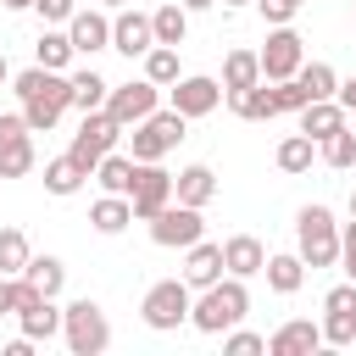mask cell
<instances>
[{"label":"cell","mask_w":356,"mask_h":356,"mask_svg":"<svg viewBox=\"0 0 356 356\" xmlns=\"http://www.w3.org/2000/svg\"><path fill=\"white\" fill-rule=\"evenodd\" d=\"M245 312H250V289H245V278H217L211 289H200V300L189 306V328L195 334H228L234 323H245Z\"/></svg>","instance_id":"obj_1"},{"label":"cell","mask_w":356,"mask_h":356,"mask_svg":"<svg viewBox=\"0 0 356 356\" xmlns=\"http://www.w3.org/2000/svg\"><path fill=\"white\" fill-rule=\"evenodd\" d=\"M295 250H300V261L312 273L339 261V222H334L328 206H300V217H295Z\"/></svg>","instance_id":"obj_2"},{"label":"cell","mask_w":356,"mask_h":356,"mask_svg":"<svg viewBox=\"0 0 356 356\" xmlns=\"http://www.w3.org/2000/svg\"><path fill=\"white\" fill-rule=\"evenodd\" d=\"M61 339H67L72 356H100V350L111 345V323H106L100 300H89V295L67 300V306H61Z\"/></svg>","instance_id":"obj_3"},{"label":"cell","mask_w":356,"mask_h":356,"mask_svg":"<svg viewBox=\"0 0 356 356\" xmlns=\"http://www.w3.org/2000/svg\"><path fill=\"white\" fill-rule=\"evenodd\" d=\"M184 128H189V117H184V111H172V106L161 111V106H156L145 122H134V134H128V156H134V161H161V156H172V150H178Z\"/></svg>","instance_id":"obj_4"},{"label":"cell","mask_w":356,"mask_h":356,"mask_svg":"<svg viewBox=\"0 0 356 356\" xmlns=\"http://www.w3.org/2000/svg\"><path fill=\"white\" fill-rule=\"evenodd\" d=\"M189 306H195V289H189L184 278H161V284H150V289H145L139 317H145V328L172 334V328H184V323H189Z\"/></svg>","instance_id":"obj_5"},{"label":"cell","mask_w":356,"mask_h":356,"mask_svg":"<svg viewBox=\"0 0 356 356\" xmlns=\"http://www.w3.org/2000/svg\"><path fill=\"white\" fill-rule=\"evenodd\" d=\"M122 134H128V128H122L106 106H100V111H83V122H78V134H72L67 156H72V161H83V167L95 172V167H100V156H111Z\"/></svg>","instance_id":"obj_6"},{"label":"cell","mask_w":356,"mask_h":356,"mask_svg":"<svg viewBox=\"0 0 356 356\" xmlns=\"http://www.w3.org/2000/svg\"><path fill=\"white\" fill-rule=\"evenodd\" d=\"M150 239L161 250H189L195 239H206V222H200V206H184V200H167L156 217H150Z\"/></svg>","instance_id":"obj_7"},{"label":"cell","mask_w":356,"mask_h":356,"mask_svg":"<svg viewBox=\"0 0 356 356\" xmlns=\"http://www.w3.org/2000/svg\"><path fill=\"white\" fill-rule=\"evenodd\" d=\"M22 278V273H17ZM17 328L39 345V339H56L61 334V306H56V295H44V289H33L28 278H22V295H17Z\"/></svg>","instance_id":"obj_8"},{"label":"cell","mask_w":356,"mask_h":356,"mask_svg":"<svg viewBox=\"0 0 356 356\" xmlns=\"http://www.w3.org/2000/svg\"><path fill=\"white\" fill-rule=\"evenodd\" d=\"M33 128L22 111H6L0 117V178H28L33 172Z\"/></svg>","instance_id":"obj_9"},{"label":"cell","mask_w":356,"mask_h":356,"mask_svg":"<svg viewBox=\"0 0 356 356\" xmlns=\"http://www.w3.org/2000/svg\"><path fill=\"white\" fill-rule=\"evenodd\" d=\"M256 56H261V78H267V83H278V78H295V72H300V61H306V39L284 22V28H273V33H267V44H261Z\"/></svg>","instance_id":"obj_10"},{"label":"cell","mask_w":356,"mask_h":356,"mask_svg":"<svg viewBox=\"0 0 356 356\" xmlns=\"http://www.w3.org/2000/svg\"><path fill=\"white\" fill-rule=\"evenodd\" d=\"M167 95H172V111H184V117L195 122V117H211V111L222 106V95H228V89H222V78H206V72H184V78L167 89Z\"/></svg>","instance_id":"obj_11"},{"label":"cell","mask_w":356,"mask_h":356,"mask_svg":"<svg viewBox=\"0 0 356 356\" xmlns=\"http://www.w3.org/2000/svg\"><path fill=\"white\" fill-rule=\"evenodd\" d=\"M156 100H161V83H150V78H128V83H111L106 111H111L122 128H134V122H145V117L156 111Z\"/></svg>","instance_id":"obj_12"},{"label":"cell","mask_w":356,"mask_h":356,"mask_svg":"<svg viewBox=\"0 0 356 356\" xmlns=\"http://www.w3.org/2000/svg\"><path fill=\"white\" fill-rule=\"evenodd\" d=\"M134 222H150L167 200H172V172L161 161H139V178H134Z\"/></svg>","instance_id":"obj_13"},{"label":"cell","mask_w":356,"mask_h":356,"mask_svg":"<svg viewBox=\"0 0 356 356\" xmlns=\"http://www.w3.org/2000/svg\"><path fill=\"white\" fill-rule=\"evenodd\" d=\"M150 44H156L150 17H145V11H134V6H122V11L111 17V50H117V56H128V61H134V56L145 61V50H150Z\"/></svg>","instance_id":"obj_14"},{"label":"cell","mask_w":356,"mask_h":356,"mask_svg":"<svg viewBox=\"0 0 356 356\" xmlns=\"http://www.w3.org/2000/svg\"><path fill=\"white\" fill-rule=\"evenodd\" d=\"M317 345H323V323L312 317H289L284 328L267 334V356H312Z\"/></svg>","instance_id":"obj_15"},{"label":"cell","mask_w":356,"mask_h":356,"mask_svg":"<svg viewBox=\"0 0 356 356\" xmlns=\"http://www.w3.org/2000/svg\"><path fill=\"white\" fill-rule=\"evenodd\" d=\"M67 39H72V50L78 56H95V50H111V17H106V6L95 11H72V22H67Z\"/></svg>","instance_id":"obj_16"},{"label":"cell","mask_w":356,"mask_h":356,"mask_svg":"<svg viewBox=\"0 0 356 356\" xmlns=\"http://www.w3.org/2000/svg\"><path fill=\"white\" fill-rule=\"evenodd\" d=\"M222 273H228V267H222V245L195 239V245L184 250V284H189V289H211Z\"/></svg>","instance_id":"obj_17"},{"label":"cell","mask_w":356,"mask_h":356,"mask_svg":"<svg viewBox=\"0 0 356 356\" xmlns=\"http://www.w3.org/2000/svg\"><path fill=\"white\" fill-rule=\"evenodd\" d=\"M172 200H184V206H200V211H206V206L217 200V172H211L206 161H189V167L172 178Z\"/></svg>","instance_id":"obj_18"},{"label":"cell","mask_w":356,"mask_h":356,"mask_svg":"<svg viewBox=\"0 0 356 356\" xmlns=\"http://www.w3.org/2000/svg\"><path fill=\"white\" fill-rule=\"evenodd\" d=\"M222 267H228L234 278H256V273L267 267V245H261L256 234H234V239H222Z\"/></svg>","instance_id":"obj_19"},{"label":"cell","mask_w":356,"mask_h":356,"mask_svg":"<svg viewBox=\"0 0 356 356\" xmlns=\"http://www.w3.org/2000/svg\"><path fill=\"white\" fill-rule=\"evenodd\" d=\"M345 117H350V111L339 106V95H334V100H306V106H300V134H312V139L323 145L328 134L345 128Z\"/></svg>","instance_id":"obj_20"},{"label":"cell","mask_w":356,"mask_h":356,"mask_svg":"<svg viewBox=\"0 0 356 356\" xmlns=\"http://www.w3.org/2000/svg\"><path fill=\"white\" fill-rule=\"evenodd\" d=\"M134 178H139V161H134V156H122V150L100 156V167H95L100 195H134Z\"/></svg>","instance_id":"obj_21"},{"label":"cell","mask_w":356,"mask_h":356,"mask_svg":"<svg viewBox=\"0 0 356 356\" xmlns=\"http://www.w3.org/2000/svg\"><path fill=\"white\" fill-rule=\"evenodd\" d=\"M83 178H95L83 161H72V156H50L44 161V189L56 195V200H67V195H78L83 189Z\"/></svg>","instance_id":"obj_22"},{"label":"cell","mask_w":356,"mask_h":356,"mask_svg":"<svg viewBox=\"0 0 356 356\" xmlns=\"http://www.w3.org/2000/svg\"><path fill=\"white\" fill-rule=\"evenodd\" d=\"M228 106H234V117H245V122H267V117H278V106H273V83H267V78L250 83V89H234Z\"/></svg>","instance_id":"obj_23"},{"label":"cell","mask_w":356,"mask_h":356,"mask_svg":"<svg viewBox=\"0 0 356 356\" xmlns=\"http://www.w3.org/2000/svg\"><path fill=\"white\" fill-rule=\"evenodd\" d=\"M134 222V200L128 195H100L95 206H89V228L95 234H122Z\"/></svg>","instance_id":"obj_24"},{"label":"cell","mask_w":356,"mask_h":356,"mask_svg":"<svg viewBox=\"0 0 356 356\" xmlns=\"http://www.w3.org/2000/svg\"><path fill=\"white\" fill-rule=\"evenodd\" d=\"M267 289L273 295H295L300 284H306V261H300V250H284V256H267Z\"/></svg>","instance_id":"obj_25"},{"label":"cell","mask_w":356,"mask_h":356,"mask_svg":"<svg viewBox=\"0 0 356 356\" xmlns=\"http://www.w3.org/2000/svg\"><path fill=\"white\" fill-rule=\"evenodd\" d=\"M72 39H67V28H39V44H33V61L39 67H56V72H72Z\"/></svg>","instance_id":"obj_26"},{"label":"cell","mask_w":356,"mask_h":356,"mask_svg":"<svg viewBox=\"0 0 356 356\" xmlns=\"http://www.w3.org/2000/svg\"><path fill=\"white\" fill-rule=\"evenodd\" d=\"M278 172H289V178H300V172H312V161H317V139L312 134H289V139H278Z\"/></svg>","instance_id":"obj_27"},{"label":"cell","mask_w":356,"mask_h":356,"mask_svg":"<svg viewBox=\"0 0 356 356\" xmlns=\"http://www.w3.org/2000/svg\"><path fill=\"white\" fill-rule=\"evenodd\" d=\"M250 83H261V56H256V50H228V61H222V89L234 95V89H250Z\"/></svg>","instance_id":"obj_28"},{"label":"cell","mask_w":356,"mask_h":356,"mask_svg":"<svg viewBox=\"0 0 356 356\" xmlns=\"http://www.w3.org/2000/svg\"><path fill=\"white\" fill-rule=\"evenodd\" d=\"M67 78H72V106H78V111H100V106H106L111 83H106L95 67H78V72H67Z\"/></svg>","instance_id":"obj_29"},{"label":"cell","mask_w":356,"mask_h":356,"mask_svg":"<svg viewBox=\"0 0 356 356\" xmlns=\"http://www.w3.org/2000/svg\"><path fill=\"white\" fill-rule=\"evenodd\" d=\"M150 28H156V44H184V33H189V11L172 0V6H156L150 11Z\"/></svg>","instance_id":"obj_30"},{"label":"cell","mask_w":356,"mask_h":356,"mask_svg":"<svg viewBox=\"0 0 356 356\" xmlns=\"http://www.w3.org/2000/svg\"><path fill=\"white\" fill-rule=\"evenodd\" d=\"M145 78L150 83H161V89H172L184 72H178V44H150L145 50Z\"/></svg>","instance_id":"obj_31"},{"label":"cell","mask_w":356,"mask_h":356,"mask_svg":"<svg viewBox=\"0 0 356 356\" xmlns=\"http://www.w3.org/2000/svg\"><path fill=\"white\" fill-rule=\"evenodd\" d=\"M22 278H28L33 289H44V295H61V284H67V267H61V256H28Z\"/></svg>","instance_id":"obj_32"},{"label":"cell","mask_w":356,"mask_h":356,"mask_svg":"<svg viewBox=\"0 0 356 356\" xmlns=\"http://www.w3.org/2000/svg\"><path fill=\"white\" fill-rule=\"evenodd\" d=\"M300 83H306V95L312 100H334L339 95V72L328 67V61H300V72H295Z\"/></svg>","instance_id":"obj_33"},{"label":"cell","mask_w":356,"mask_h":356,"mask_svg":"<svg viewBox=\"0 0 356 356\" xmlns=\"http://www.w3.org/2000/svg\"><path fill=\"white\" fill-rule=\"evenodd\" d=\"M317 156L334 167V172H345V167H356V134L350 128H339V134H328L323 145H317Z\"/></svg>","instance_id":"obj_34"},{"label":"cell","mask_w":356,"mask_h":356,"mask_svg":"<svg viewBox=\"0 0 356 356\" xmlns=\"http://www.w3.org/2000/svg\"><path fill=\"white\" fill-rule=\"evenodd\" d=\"M28 256H33V250H28V234H22V228H0V273L17 278V273L28 267Z\"/></svg>","instance_id":"obj_35"},{"label":"cell","mask_w":356,"mask_h":356,"mask_svg":"<svg viewBox=\"0 0 356 356\" xmlns=\"http://www.w3.org/2000/svg\"><path fill=\"white\" fill-rule=\"evenodd\" d=\"M323 345H334V350L356 345V312H323Z\"/></svg>","instance_id":"obj_36"},{"label":"cell","mask_w":356,"mask_h":356,"mask_svg":"<svg viewBox=\"0 0 356 356\" xmlns=\"http://www.w3.org/2000/svg\"><path fill=\"white\" fill-rule=\"evenodd\" d=\"M61 111H67V106H61V100H44V95H39V100H22V117H28L33 134H50V128L61 122Z\"/></svg>","instance_id":"obj_37"},{"label":"cell","mask_w":356,"mask_h":356,"mask_svg":"<svg viewBox=\"0 0 356 356\" xmlns=\"http://www.w3.org/2000/svg\"><path fill=\"white\" fill-rule=\"evenodd\" d=\"M306 100H312V95H306V83H300V78H278V83H273V106H278V117H284V111H295V117H300V106H306Z\"/></svg>","instance_id":"obj_38"},{"label":"cell","mask_w":356,"mask_h":356,"mask_svg":"<svg viewBox=\"0 0 356 356\" xmlns=\"http://www.w3.org/2000/svg\"><path fill=\"white\" fill-rule=\"evenodd\" d=\"M222 350H228V356H261V350H267V334H250V328L234 323L228 339H222Z\"/></svg>","instance_id":"obj_39"},{"label":"cell","mask_w":356,"mask_h":356,"mask_svg":"<svg viewBox=\"0 0 356 356\" xmlns=\"http://www.w3.org/2000/svg\"><path fill=\"white\" fill-rule=\"evenodd\" d=\"M33 11H39V22H44V28H61V22H72L78 0H33Z\"/></svg>","instance_id":"obj_40"},{"label":"cell","mask_w":356,"mask_h":356,"mask_svg":"<svg viewBox=\"0 0 356 356\" xmlns=\"http://www.w3.org/2000/svg\"><path fill=\"white\" fill-rule=\"evenodd\" d=\"M306 0H256V11L267 17V28H284V22H295V11H300Z\"/></svg>","instance_id":"obj_41"},{"label":"cell","mask_w":356,"mask_h":356,"mask_svg":"<svg viewBox=\"0 0 356 356\" xmlns=\"http://www.w3.org/2000/svg\"><path fill=\"white\" fill-rule=\"evenodd\" d=\"M339 261H345V278H356V217L339 222Z\"/></svg>","instance_id":"obj_42"},{"label":"cell","mask_w":356,"mask_h":356,"mask_svg":"<svg viewBox=\"0 0 356 356\" xmlns=\"http://www.w3.org/2000/svg\"><path fill=\"white\" fill-rule=\"evenodd\" d=\"M17 295H22V278L0 273V317H17Z\"/></svg>","instance_id":"obj_43"},{"label":"cell","mask_w":356,"mask_h":356,"mask_svg":"<svg viewBox=\"0 0 356 356\" xmlns=\"http://www.w3.org/2000/svg\"><path fill=\"white\" fill-rule=\"evenodd\" d=\"M339 106H345V111H356V78H345V83H339Z\"/></svg>","instance_id":"obj_44"},{"label":"cell","mask_w":356,"mask_h":356,"mask_svg":"<svg viewBox=\"0 0 356 356\" xmlns=\"http://www.w3.org/2000/svg\"><path fill=\"white\" fill-rule=\"evenodd\" d=\"M178 6H184V11H189V17H195V11H211V6H217V0H178Z\"/></svg>","instance_id":"obj_45"},{"label":"cell","mask_w":356,"mask_h":356,"mask_svg":"<svg viewBox=\"0 0 356 356\" xmlns=\"http://www.w3.org/2000/svg\"><path fill=\"white\" fill-rule=\"evenodd\" d=\"M95 6H106V11H122V6H134V0H95Z\"/></svg>","instance_id":"obj_46"},{"label":"cell","mask_w":356,"mask_h":356,"mask_svg":"<svg viewBox=\"0 0 356 356\" xmlns=\"http://www.w3.org/2000/svg\"><path fill=\"white\" fill-rule=\"evenodd\" d=\"M0 6H6V11H28L33 0H0Z\"/></svg>","instance_id":"obj_47"},{"label":"cell","mask_w":356,"mask_h":356,"mask_svg":"<svg viewBox=\"0 0 356 356\" xmlns=\"http://www.w3.org/2000/svg\"><path fill=\"white\" fill-rule=\"evenodd\" d=\"M6 78H11V67H6V56H0V83H6Z\"/></svg>","instance_id":"obj_48"},{"label":"cell","mask_w":356,"mask_h":356,"mask_svg":"<svg viewBox=\"0 0 356 356\" xmlns=\"http://www.w3.org/2000/svg\"><path fill=\"white\" fill-rule=\"evenodd\" d=\"M222 6H256V0H222Z\"/></svg>","instance_id":"obj_49"},{"label":"cell","mask_w":356,"mask_h":356,"mask_svg":"<svg viewBox=\"0 0 356 356\" xmlns=\"http://www.w3.org/2000/svg\"><path fill=\"white\" fill-rule=\"evenodd\" d=\"M350 217H356V189H350Z\"/></svg>","instance_id":"obj_50"}]
</instances>
